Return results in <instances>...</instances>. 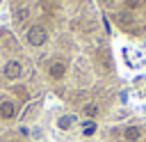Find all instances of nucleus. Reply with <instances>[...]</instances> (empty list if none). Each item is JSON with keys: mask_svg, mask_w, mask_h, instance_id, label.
I'll return each mask as SVG.
<instances>
[{"mask_svg": "<svg viewBox=\"0 0 146 142\" xmlns=\"http://www.w3.org/2000/svg\"><path fill=\"white\" fill-rule=\"evenodd\" d=\"M11 32L50 87L87 119L103 115L116 64L107 23L94 0H5Z\"/></svg>", "mask_w": 146, "mask_h": 142, "instance_id": "1", "label": "nucleus"}, {"mask_svg": "<svg viewBox=\"0 0 146 142\" xmlns=\"http://www.w3.org/2000/svg\"><path fill=\"white\" fill-rule=\"evenodd\" d=\"M39 103V69L11 27L0 25V121L27 119Z\"/></svg>", "mask_w": 146, "mask_h": 142, "instance_id": "2", "label": "nucleus"}, {"mask_svg": "<svg viewBox=\"0 0 146 142\" xmlns=\"http://www.w3.org/2000/svg\"><path fill=\"white\" fill-rule=\"evenodd\" d=\"M105 23L132 41L146 39V0H94Z\"/></svg>", "mask_w": 146, "mask_h": 142, "instance_id": "3", "label": "nucleus"}, {"mask_svg": "<svg viewBox=\"0 0 146 142\" xmlns=\"http://www.w3.org/2000/svg\"><path fill=\"white\" fill-rule=\"evenodd\" d=\"M0 142H27V140L18 133H2L0 131Z\"/></svg>", "mask_w": 146, "mask_h": 142, "instance_id": "4", "label": "nucleus"}, {"mask_svg": "<svg viewBox=\"0 0 146 142\" xmlns=\"http://www.w3.org/2000/svg\"><path fill=\"white\" fill-rule=\"evenodd\" d=\"M71 121H73L71 117H62V119H59V126H62V128H68V126H71Z\"/></svg>", "mask_w": 146, "mask_h": 142, "instance_id": "5", "label": "nucleus"}, {"mask_svg": "<svg viewBox=\"0 0 146 142\" xmlns=\"http://www.w3.org/2000/svg\"><path fill=\"white\" fill-rule=\"evenodd\" d=\"M2 2H5V0H0V7H2Z\"/></svg>", "mask_w": 146, "mask_h": 142, "instance_id": "6", "label": "nucleus"}]
</instances>
